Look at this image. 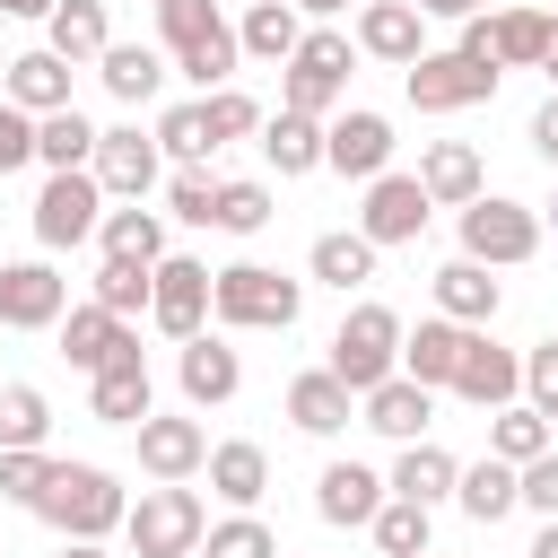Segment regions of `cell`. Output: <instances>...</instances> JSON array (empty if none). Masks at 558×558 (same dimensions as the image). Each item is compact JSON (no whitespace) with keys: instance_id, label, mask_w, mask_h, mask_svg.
Returning <instances> with one entry per match:
<instances>
[{"instance_id":"cell-1","label":"cell","mask_w":558,"mask_h":558,"mask_svg":"<svg viewBox=\"0 0 558 558\" xmlns=\"http://www.w3.org/2000/svg\"><path fill=\"white\" fill-rule=\"evenodd\" d=\"M35 514H44L61 541H105V532H122L131 497H122V480H113L105 462H52V480H44Z\"/></svg>"},{"instance_id":"cell-2","label":"cell","mask_w":558,"mask_h":558,"mask_svg":"<svg viewBox=\"0 0 558 558\" xmlns=\"http://www.w3.org/2000/svg\"><path fill=\"white\" fill-rule=\"evenodd\" d=\"M157 35H166V61L209 96V87H227V70L244 61V44H235V26L209 9V0H157Z\"/></svg>"},{"instance_id":"cell-3","label":"cell","mask_w":558,"mask_h":558,"mask_svg":"<svg viewBox=\"0 0 558 558\" xmlns=\"http://www.w3.org/2000/svg\"><path fill=\"white\" fill-rule=\"evenodd\" d=\"M209 314L235 323V331H288V323L305 314V288L279 279L270 262H227L218 288H209Z\"/></svg>"},{"instance_id":"cell-4","label":"cell","mask_w":558,"mask_h":558,"mask_svg":"<svg viewBox=\"0 0 558 558\" xmlns=\"http://www.w3.org/2000/svg\"><path fill=\"white\" fill-rule=\"evenodd\" d=\"M122 541H131V558H192V549L209 541V514H201V497H192L183 480H157V488H140V506L122 514Z\"/></svg>"},{"instance_id":"cell-5","label":"cell","mask_w":558,"mask_h":558,"mask_svg":"<svg viewBox=\"0 0 558 558\" xmlns=\"http://www.w3.org/2000/svg\"><path fill=\"white\" fill-rule=\"evenodd\" d=\"M349 61H357V44L331 35V26H314V35L279 61V105H288V113H331V105L349 96Z\"/></svg>"},{"instance_id":"cell-6","label":"cell","mask_w":558,"mask_h":558,"mask_svg":"<svg viewBox=\"0 0 558 558\" xmlns=\"http://www.w3.org/2000/svg\"><path fill=\"white\" fill-rule=\"evenodd\" d=\"M331 375L366 401L384 375H401V314L392 305H357L340 331H331Z\"/></svg>"},{"instance_id":"cell-7","label":"cell","mask_w":558,"mask_h":558,"mask_svg":"<svg viewBox=\"0 0 558 558\" xmlns=\"http://www.w3.org/2000/svg\"><path fill=\"white\" fill-rule=\"evenodd\" d=\"M549 35H558L549 9H480V17H462V52L488 61V70H541Z\"/></svg>"},{"instance_id":"cell-8","label":"cell","mask_w":558,"mask_h":558,"mask_svg":"<svg viewBox=\"0 0 558 558\" xmlns=\"http://www.w3.org/2000/svg\"><path fill=\"white\" fill-rule=\"evenodd\" d=\"M497 78H506V70L471 61L462 44H453V52H418V61L401 70V87H410V105H418V113H462V105H488V96H497Z\"/></svg>"},{"instance_id":"cell-9","label":"cell","mask_w":558,"mask_h":558,"mask_svg":"<svg viewBox=\"0 0 558 558\" xmlns=\"http://www.w3.org/2000/svg\"><path fill=\"white\" fill-rule=\"evenodd\" d=\"M462 253L488 262V270H514V262L541 253V218H532L523 201H506V192H480V201L462 209Z\"/></svg>"},{"instance_id":"cell-10","label":"cell","mask_w":558,"mask_h":558,"mask_svg":"<svg viewBox=\"0 0 558 558\" xmlns=\"http://www.w3.org/2000/svg\"><path fill=\"white\" fill-rule=\"evenodd\" d=\"M96 227H105V183H96V166H70V174H52V183L35 192V244L70 253V244H87Z\"/></svg>"},{"instance_id":"cell-11","label":"cell","mask_w":558,"mask_h":558,"mask_svg":"<svg viewBox=\"0 0 558 558\" xmlns=\"http://www.w3.org/2000/svg\"><path fill=\"white\" fill-rule=\"evenodd\" d=\"M209 288H218V270H209V262L166 253V262H157V296H148L157 331H166V340H201V323H209Z\"/></svg>"},{"instance_id":"cell-12","label":"cell","mask_w":558,"mask_h":558,"mask_svg":"<svg viewBox=\"0 0 558 558\" xmlns=\"http://www.w3.org/2000/svg\"><path fill=\"white\" fill-rule=\"evenodd\" d=\"M427 209H436V201H427V183H418V174H392V166H384V174L366 183V209H357V235H366V244H418V227H427Z\"/></svg>"},{"instance_id":"cell-13","label":"cell","mask_w":558,"mask_h":558,"mask_svg":"<svg viewBox=\"0 0 558 558\" xmlns=\"http://www.w3.org/2000/svg\"><path fill=\"white\" fill-rule=\"evenodd\" d=\"M70 314V279L52 262H0V331H44Z\"/></svg>"},{"instance_id":"cell-14","label":"cell","mask_w":558,"mask_h":558,"mask_svg":"<svg viewBox=\"0 0 558 558\" xmlns=\"http://www.w3.org/2000/svg\"><path fill=\"white\" fill-rule=\"evenodd\" d=\"M323 166L349 174V183H375V174L392 166V122H384V113H340V122H323Z\"/></svg>"},{"instance_id":"cell-15","label":"cell","mask_w":558,"mask_h":558,"mask_svg":"<svg viewBox=\"0 0 558 558\" xmlns=\"http://www.w3.org/2000/svg\"><path fill=\"white\" fill-rule=\"evenodd\" d=\"M96 183L113 192V201H148L157 192V140H140V122H122V131H96Z\"/></svg>"},{"instance_id":"cell-16","label":"cell","mask_w":558,"mask_h":558,"mask_svg":"<svg viewBox=\"0 0 558 558\" xmlns=\"http://www.w3.org/2000/svg\"><path fill=\"white\" fill-rule=\"evenodd\" d=\"M453 392H462L471 410H506V401H523V357L497 349L488 331H471V349H462V366H453Z\"/></svg>"},{"instance_id":"cell-17","label":"cell","mask_w":558,"mask_h":558,"mask_svg":"<svg viewBox=\"0 0 558 558\" xmlns=\"http://www.w3.org/2000/svg\"><path fill=\"white\" fill-rule=\"evenodd\" d=\"M140 471L148 480H192V471H209V436H201V418H140Z\"/></svg>"},{"instance_id":"cell-18","label":"cell","mask_w":558,"mask_h":558,"mask_svg":"<svg viewBox=\"0 0 558 558\" xmlns=\"http://www.w3.org/2000/svg\"><path fill=\"white\" fill-rule=\"evenodd\" d=\"M131 340H140V331H131V323H122V314H105V305H96V296H87V305H70V314H61V357H70V366H78V375H96V366H113V357H122V349H131Z\"/></svg>"},{"instance_id":"cell-19","label":"cell","mask_w":558,"mask_h":558,"mask_svg":"<svg viewBox=\"0 0 558 558\" xmlns=\"http://www.w3.org/2000/svg\"><path fill=\"white\" fill-rule=\"evenodd\" d=\"M87 410H96L105 427H140V418H148V357H140V340H131L113 366L87 375Z\"/></svg>"},{"instance_id":"cell-20","label":"cell","mask_w":558,"mask_h":558,"mask_svg":"<svg viewBox=\"0 0 558 558\" xmlns=\"http://www.w3.org/2000/svg\"><path fill=\"white\" fill-rule=\"evenodd\" d=\"M418 183H427V201H436V209H471V201L488 192V174H480V148H471V140H427Z\"/></svg>"},{"instance_id":"cell-21","label":"cell","mask_w":558,"mask_h":558,"mask_svg":"<svg viewBox=\"0 0 558 558\" xmlns=\"http://www.w3.org/2000/svg\"><path fill=\"white\" fill-rule=\"evenodd\" d=\"M462 349H471V323H453V314H436V323H418V331H401V375H418L427 392H436V384L453 392V366H462Z\"/></svg>"},{"instance_id":"cell-22","label":"cell","mask_w":558,"mask_h":558,"mask_svg":"<svg viewBox=\"0 0 558 558\" xmlns=\"http://www.w3.org/2000/svg\"><path fill=\"white\" fill-rule=\"evenodd\" d=\"M384 497H392V480H375L366 462H323V480H314V514L323 523H375Z\"/></svg>"},{"instance_id":"cell-23","label":"cell","mask_w":558,"mask_h":558,"mask_svg":"<svg viewBox=\"0 0 558 558\" xmlns=\"http://www.w3.org/2000/svg\"><path fill=\"white\" fill-rule=\"evenodd\" d=\"M418 17H427L418 0H366V9H357V52H375V61H401V70H410V61L427 52V44H418Z\"/></svg>"},{"instance_id":"cell-24","label":"cell","mask_w":558,"mask_h":558,"mask_svg":"<svg viewBox=\"0 0 558 558\" xmlns=\"http://www.w3.org/2000/svg\"><path fill=\"white\" fill-rule=\"evenodd\" d=\"M427 418H436V392H427L418 375H384V384L366 392V427H375V436H392V445L427 436Z\"/></svg>"},{"instance_id":"cell-25","label":"cell","mask_w":558,"mask_h":558,"mask_svg":"<svg viewBox=\"0 0 558 558\" xmlns=\"http://www.w3.org/2000/svg\"><path fill=\"white\" fill-rule=\"evenodd\" d=\"M70 70H78V61H61L52 44H44V52H17V61H9V105H17V113H61V105H70Z\"/></svg>"},{"instance_id":"cell-26","label":"cell","mask_w":558,"mask_h":558,"mask_svg":"<svg viewBox=\"0 0 558 558\" xmlns=\"http://www.w3.org/2000/svg\"><path fill=\"white\" fill-rule=\"evenodd\" d=\"M174 375H183V401H192V410L235 401V384H244L235 349H227V340H209V331H201V340H183V366H174Z\"/></svg>"},{"instance_id":"cell-27","label":"cell","mask_w":558,"mask_h":558,"mask_svg":"<svg viewBox=\"0 0 558 558\" xmlns=\"http://www.w3.org/2000/svg\"><path fill=\"white\" fill-rule=\"evenodd\" d=\"M349 410H357V392H349L331 366H314V375H296V384H288V418H296L305 436H340V427H349Z\"/></svg>"},{"instance_id":"cell-28","label":"cell","mask_w":558,"mask_h":558,"mask_svg":"<svg viewBox=\"0 0 558 558\" xmlns=\"http://www.w3.org/2000/svg\"><path fill=\"white\" fill-rule=\"evenodd\" d=\"M166 52L157 44H105V61H96V78H105V96H122V105H148L157 87H166Z\"/></svg>"},{"instance_id":"cell-29","label":"cell","mask_w":558,"mask_h":558,"mask_svg":"<svg viewBox=\"0 0 558 558\" xmlns=\"http://www.w3.org/2000/svg\"><path fill=\"white\" fill-rule=\"evenodd\" d=\"M453 497H462V514H471V523H497V514H514V506H523V471H514V462H497V453H480V462L453 480Z\"/></svg>"},{"instance_id":"cell-30","label":"cell","mask_w":558,"mask_h":558,"mask_svg":"<svg viewBox=\"0 0 558 558\" xmlns=\"http://www.w3.org/2000/svg\"><path fill=\"white\" fill-rule=\"evenodd\" d=\"M262 157H270L279 174H314V166H323V113H288V105H279V113L262 122Z\"/></svg>"},{"instance_id":"cell-31","label":"cell","mask_w":558,"mask_h":558,"mask_svg":"<svg viewBox=\"0 0 558 558\" xmlns=\"http://www.w3.org/2000/svg\"><path fill=\"white\" fill-rule=\"evenodd\" d=\"M453 480H462V462H453L445 445H427V436H410V445H401V462H392V497H418V506L453 497Z\"/></svg>"},{"instance_id":"cell-32","label":"cell","mask_w":558,"mask_h":558,"mask_svg":"<svg viewBox=\"0 0 558 558\" xmlns=\"http://www.w3.org/2000/svg\"><path fill=\"white\" fill-rule=\"evenodd\" d=\"M44 35H52V52H61V61H105V44H113L105 0H61V9L44 17Z\"/></svg>"},{"instance_id":"cell-33","label":"cell","mask_w":558,"mask_h":558,"mask_svg":"<svg viewBox=\"0 0 558 558\" xmlns=\"http://www.w3.org/2000/svg\"><path fill=\"white\" fill-rule=\"evenodd\" d=\"M436 305H445L453 323H471V331H480V323L497 314V279H488V262H471V253H462V262H445V270H436Z\"/></svg>"},{"instance_id":"cell-34","label":"cell","mask_w":558,"mask_h":558,"mask_svg":"<svg viewBox=\"0 0 558 558\" xmlns=\"http://www.w3.org/2000/svg\"><path fill=\"white\" fill-rule=\"evenodd\" d=\"M549 445H558V427H549L532 401L488 410V453H497V462H514V471H523V462H532V453H549Z\"/></svg>"},{"instance_id":"cell-35","label":"cell","mask_w":558,"mask_h":558,"mask_svg":"<svg viewBox=\"0 0 558 558\" xmlns=\"http://www.w3.org/2000/svg\"><path fill=\"white\" fill-rule=\"evenodd\" d=\"M296 17H305L296 0H253V9H244V26H235V44H244L253 61H288V52L305 44V26H296Z\"/></svg>"},{"instance_id":"cell-36","label":"cell","mask_w":558,"mask_h":558,"mask_svg":"<svg viewBox=\"0 0 558 558\" xmlns=\"http://www.w3.org/2000/svg\"><path fill=\"white\" fill-rule=\"evenodd\" d=\"M35 157H44L52 174L87 166V157H96V122H87L78 105H61V113H35Z\"/></svg>"},{"instance_id":"cell-37","label":"cell","mask_w":558,"mask_h":558,"mask_svg":"<svg viewBox=\"0 0 558 558\" xmlns=\"http://www.w3.org/2000/svg\"><path fill=\"white\" fill-rule=\"evenodd\" d=\"M209 488H218L227 506H253V497L270 488V453L244 445V436H235V445H209Z\"/></svg>"},{"instance_id":"cell-38","label":"cell","mask_w":558,"mask_h":558,"mask_svg":"<svg viewBox=\"0 0 558 558\" xmlns=\"http://www.w3.org/2000/svg\"><path fill=\"white\" fill-rule=\"evenodd\" d=\"M96 244L105 253H122V262H166V218L157 209H105V227H96Z\"/></svg>"},{"instance_id":"cell-39","label":"cell","mask_w":558,"mask_h":558,"mask_svg":"<svg viewBox=\"0 0 558 558\" xmlns=\"http://www.w3.org/2000/svg\"><path fill=\"white\" fill-rule=\"evenodd\" d=\"M375 253H384V244H366L357 227H349V235H314V279L349 296V288H366V279H375Z\"/></svg>"},{"instance_id":"cell-40","label":"cell","mask_w":558,"mask_h":558,"mask_svg":"<svg viewBox=\"0 0 558 558\" xmlns=\"http://www.w3.org/2000/svg\"><path fill=\"white\" fill-rule=\"evenodd\" d=\"M148 296H157V262H122V253H105V270H96V305L131 323Z\"/></svg>"},{"instance_id":"cell-41","label":"cell","mask_w":558,"mask_h":558,"mask_svg":"<svg viewBox=\"0 0 558 558\" xmlns=\"http://www.w3.org/2000/svg\"><path fill=\"white\" fill-rule=\"evenodd\" d=\"M366 532H375L384 558H427V506H418V497H384Z\"/></svg>"},{"instance_id":"cell-42","label":"cell","mask_w":558,"mask_h":558,"mask_svg":"<svg viewBox=\"0 0 558 558\" xmlns=\"http://www.w3.org/2000/svg\"><path fill=\"white\" fill-rule=\"evenodd\" d=\"M44 436H52V401H44L35 384H0V453L44 445Z\"/></svg>"},{"instance_id":"cell-43","label":"cell","mask_w":558,"mask_h":558,"mask_svg":"<svg viewBox=\"0 0 558 558\" xmlns=\"http://www.w3.org/2000/svg\"><path fill=\"white\" fill-rule=\"evenodd\" d=\"M157 148L183 157V166H201V157L218 148V140H209V105H166V113H157Z\"/></svg>"},{"instance_id":"cell-44","label":"cell","mask_w":558,"mask_h":558,"mask_svg":"<svg viewBox=\"0 0 558 558\" xmlns=\"http://www.w3.org/2000/svg\"><path fill=\"white\" fill-rule=\"evenodd\" d=\"M209 227H227V235H262V227H270V183H218Z\"/></svg>"},{"instance_id":"cell-45","label":"cell","mask_w":558,"mask_h":558,"mask_svg":"<svg viewBox=\"0 0 558 558\" xmlns=\"http://www.w3.org/2000/svg\"><path fill=\"white\" fill-rule=\"evenodd\" d=\"M201 558H279V541H270V523H253V514L235 506L227 523H209V541H201Z\"/></svg>"},{"instance_id":"cell-46","label":"cell","mask_w":558,"mask_h":558,"mask_svg":"<svg viewBox=\"0 0 558 558\" xmlns=\"http://www.w3.org/2000/svg\"><path fill=\"white\" fill-rule=\"evenodd\" d=\"M44 480H52V453H44V445H17V453H0V497H9V506H26V514H35Z\"/></svg>"},{"instance_id":"cell-47","label":"cell","mask_w":558,"mask_h":558,"mask_svg":"<svg viewBox=\"0 0 558 558\" xmlns=\"http://www.w3.org/2000/svg\"><path fill=\"white\" fill-rule=\"evenodd\" d=\"M201 105H209V140H218V148H227V140H244V131H262V105H253L244 87H209Z\"/></svg>"},{"instance_id":"cell-48","label":"cell","mask_w":558,"mask_h":558,"mask_svg":"<svg viewBox=\"0 0 558 558\" xmlns=\"http://www.w3.org/2000/svg\"><path fill=\"white\" fill-rule=\"evenodd\" d=\"M166 209H174L183 227H209V209H218V183H209L201 166H183V174L166 183Z\"/></svg>"},{"instance_id":"cell-49","label":"cell","mask_w":558,"mask_h":558,"mask_svg":"<svg viewBox=\"0 0 558 558\" xmlns=\"http://www.w3.org/2000/svg\"><path fill=\"white\" fill-rule=\"evenodd\" d=\"M523 401H532V410L558 427V340H541V349L523 357Z\"/></svg>"},{"instance_id":"cell-50","label":"cell","mask_w":558,"mask_h":558,"mask_svg":"<svg viewBox=\"0 0 558 558\" xmlns=\"http://www.w3.org/2000/svg\"><path fill=\"white\" fill-rule=\"evenodd\" d=\"M523 506H532V514H558V445L523 462Z\"/></svg>"},{"instance_id":"cell-51","label":"cell","mask_w":558,"mask_h":558,"mask_svg":"<svg viewBox=\"0 0 558 558\" xmlns=\"http://www.w3.org/2000/svg\"><path fill=\"white\" fill-rule=\"evenodd\" d=\"M35 157V113H17V105H0V174H17Z\"/></svg>"},{"instance_id":"cell-52","label":"cell","mask_w":558,"mask_h":558,"mask_svg":"<svg viewBox=\"0 0 558 558\" xmlns=\"http://www.w3.org/2000/svg\"><path fill=\"white\" fill-rule=\"evenodd\" d=\"M532 148H541V157H549V166H558V87H549V105H541V113H532Z\"/></svg>"},{"instance_id":"cell-53","label":"cell","mask_w":558,"mask_h":558,"mask_svg":"<svg viewBox=\"0 0 558 558\" xmlns=\"http://www.w3.org/2000/svg\"><path fill=\"white\" fill-rule=\"evenodd\" d=\"M418 9H427V17H480L488 0H418Z\"/></svg>"},{"instance_id":"cell-54","label":"cell","mask_w":558,"mask_h":558,"mask_svg":"<svg viewBox=\"0 0 558 558\" xmlns=\"http://www.w3.org/2000/svg\"><path fill=\"white\" fill-rule=\"evenodd\" d=\"M61 0H0V17H52Z\"/></svg>"},{"instance_id":"cell-55","label":"cell","mask_w":558,"mask_h":558,"mask_svg":"<svg viewBox=\"0 0 558 558\" xmlns=\"http://www.w3.org/2000/svg\"><path fill=\"white\" fill-rule=\"evenodd\" d=\"M532 558H558V514L541 523V541H532Z\"/></svg>"},{"instance_id":"cell-56","label":"cell","mask_w":558,"mask_h":558,"mask_svg":"<svg viewBox=\"0 0 558 558\" xmlns=\"http://www.w3.org/2000/svg\"><path fill=\"white\" fill-rule=\"evenodd\" d=\"M61 558H105V549L96 541H61Z\"/></svg>"},{"instance_id":"cell-57","label":"cell","mask_w":558,"mask_h":558,"mask_svg":"<svg viewBox=\"0 0 558 558\" xmlns=\"http://www.w3.org/2000/svg\"><path fill=\"white\" fill-rule=\"evenodd\" d=\"M296 9H305V17H331V9H349V0H296Z\"/></svg>"},{"instance_id":"cell-58","label":"cell","mask_w":558,"mask_h":558,"mask_svg":"<svg viewBox=\"0 0 558 558\" xmlns=\"http://www.w3.org/2000/svg\"><path fill=\"white\" fill-rule=\"evenodd\" d=\"M541 70H549V87H558V35H549V52H541Z\"/></svg>"},{"instance_id":"cell-59","label":"cell","mask_w":558,"mask_h":558,"mask_svg":"<svg viewBox=\"0 0 558 558\" xmlns=\"http://www.w3.org/2000/svg\"><path fill=\"white\" fill-rule=\"evenodd\" d=\"M549 227H558V209H549Z\"/></svg>"},{"instance_id":"cell-60","label":"cell","mask_w":558,"mask_h":558,"mask_svg":"<svg viewBox=\"0 0 558 558\" xmlns=\"http://www.w3.org/2000/svg\"><path fill=\"white\" fill-rule=\"evenodd\" d=\"M192 558H201V549H192Z\"/></svg>"},{"instance_id":"cell-61","label":"cell","mask_w":558,"mask_h":558,"mask_svg":"<svg viewBox=\"0 0 558 558\" xmlns=\"http://www.w3.org/2000/svg\"><path fill=\"white\" fill-rule=\"evenodd\" d=\"M427 558H436V549H427Z\"/></svg>"}]
</instances>
